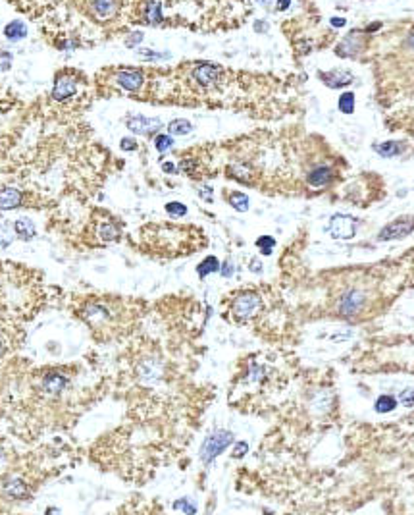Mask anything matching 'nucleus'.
<instances>
[{"instance_id":"1","label":"nucleus","mask_w":414,"mask_h":515,"mask_svg":"<svg viewBox=\"0 0 414 515\" xmlns=\"http://www.w3.org/2000/svg\"><path fill=\"white\" fill-rule=\"evenodd\" d=\"M233 442V434L229 430H214L201 446V459L206 465H210L220 455L226 452V448Z\"/></svg>"},{"instance_id":"2","label":"nucleus","mask_w":414,"mask_h":515,"mask_svg":"<svg viewBox=\"0 0 414 515\" xmlns=\"http://www.w3.org/2000/svg\"><path fill=\"white\" fill-rule=\"evenodd\" d=\"M356 228H358L356 218H352L349 214H335L331 216L327 230L335 239H352L356 234Z\"/></svg>"},{"instance_id":"3","label":"nucleus","mask_w":414,"mask_h":515,"mask_svg":"<svg viewBox=\"0 0 414 515\" xmlns=\"http://www.w3.org/2000/svg\"><path fill=\"white\" fill-rule=\"evenodd\" d=\"M414 232V218H401V220H395L387 226L383 228L379 234H377V239L379 241H389V239H401L406 238L408 234Z\"/></svg>"},{"instance_id":"4","label":"nucleus","mask_w":414,"mask_h":515,"mask_svg":"<svg viewBox=\"0 0 414 515\" xmlns=\"http://www.w3.org/2000/svg\"><path fill=\"white\" fill-rule=\"evenodd\" d=\"M193 77L202 87H212L222 77V68L214 66V64H201V66H197L193 70Z\"/></svg>"},{"instance_id":"5","label":"nucleus","mask_w":414,"mask_h":515,"mask_svg":"<svg viewBox=\"0 0 414 515\" xmlns=\"http://www.w3.org/2000/svg\"><path fill=\"white\" fill-rule=\"evenodd\" d=\"M127 127L133 131V133H139V135H149V133H154L162 127V122L158 118H145L141 114H135L127 120Z\"/></svg>"},{"instance_id":"6","label":"nucleus","mask_w":414,"mask_h":515,"mask_svg":"<svg viewBox=\"0 0 414 515\" xmlns=\"http://www.w3.org/2000/svg\"><path fill=\"white\" fill-rule=\"evenodd\" d=\"M258 309H260V297L256 293L241 295L237 301L233 303V314L237 318H251Z\"/></svg>"},{"instance_id":"7","label":"nucleus","mask_w":414,"mask_h":515,"mask_svg":"<svg viewBox=\"0 0 414 515\" xmlns=\"http://www.w3.org/2000/svg\"><path fill=\"white\" fill-rule=\"evenodd\" d=\"M116 83L129 93H135L145 83V74L141 70H122L116 74Z\"/></svg>"},{"instance_id":"8","label":"nucleus","mask_w":414,"mask_h":515,"mask_svg":"<svg viewBox=\"0 0 414 515\" xmlns=\"http://www.w3.org/2000/svg\"><path fill=\"white\" fill-rule=\"evenodd\" d=\"M77 93V83L74 77L70 76H58L56 77V83H54V89H52V99L58 102H64L68 99H72Z\"/></svg>"},{"instance_id":"9","label":"nucleus","mask_w":414,"mask_h":515,"mask_svg":"<svg viewBox=\"0 0 414 515\" xmlns=\"http://www.w3.org/2000/svg\"><path fill=\"white\" fill-rule=\"evenodd\" d=\"M362 49V35L358 31H352L351 35L341 41V45L337 47L339 56H354L356 52Z\"/></svg>"},{"instance_id":"10","label":"nucleus","mask_w":414,"mask_h":515,"mask_svg":"<svg viewBox=\"0 0 414 515\" xmlns=\"http://www.w3.org/2000/svg\"><path fill=\"white\" fill-rule=\"evenodd\" d=\"M320 79L326 83L327 87L337 89V87H345L352 81V74L351 72H343V70H335V72H326V74H320Z\"/></svg>"},{"instance_id":"11","label":"nucleus","mask_w":414,"mask_h":515,"mask_svg":"<svg viewBox=\"0 0 414 515\" xmlns=\"http://www.w3.org/2000/svg\"><path fill=\"white\" fill-rule=\"evenodd\" d=\"M22 205V191L16 188L0 189V211H12Z\"/></svg>"},{"instance_id":"12","label":"nucleus","mask_w":414,"mask_h":515,"mask_svg":"<svg viewBox=\"0 0 414 515\" xmlns=\"http://www.w3.org/2000/svg\"><path fill=\"white\" fill-rule=\"evenodd\" d=\"M360 305H362V295H360L358 291H349V293L341 299L339 309H341V313L345 314V316H352V314L358 313Z\"/></svg>"},{"instance_id":"13","label":"nucleus","mask_w":414,"mask_h":515,"mask_svg":"<svg viewBox=\"0 0 414 515\" xmlns=\"http://www.w3.org/2000/svg\"><path fill=\"white\" fill-rule=\"evenodd\" d=\"M91 10L99 20H110L116 14V0H91Z\"/></svg>"},{"instance_id":"14","label":"nucleus","mask_w":414,"mask_h":515,"mask_svg":"<svg viewBox=\"0 0 414 515\" xmlns=\"http://www.w3.org/2000/svg\"><path fill=\"white\" fill-rule=\"evenodd\" d=\"M66 386H68V378L64 375H58V373H51L43 380V390L47 394H60Z\"/></svg>"},{"instance_id":"15","label":"nucleus","mask_w":414,"mask_h":515,"mask_svg":"<svg viewBox=\"0 0 414 515\" xmlns=\"http://www.w3.org/2000/svg\"><path fill=\"white\" fill-rule=\"evenodd\" d=\"M14 230H16V236L20 239H24V241H31V239L37 236V228H35V224H33L29 218H20V220H16Z\"/></svg>"},{"instance_id":"16","label":"nucleus","mask_w":414,"mask_h":515,"mask_svg":"<svg viewBox=\"0 0 414 515\" xmlns=\"http://www.w3.org/2000/svg\"><path fill=\"white\" fill-rule=\"evenodd\" d=\"M333 176V172H331V168H327V166H318V168H314L312 172L308 174V184L314 186V188H322V186H326L329 184V180Z\"/></svg>"},{"instance_id":"17","label":"nucleus","mask_w":414,"mask_h":515,"mask_svg":"<svg viewBox=\"0 0 414 515\" xmlns=\"http://www.w3.org/2000/svg\"><path fill=\"white\" fill-rule=\"evenodd\" d=\"M4 35L6 39H10V41H20V39H24L27 35V27L24 22H20V20H16L12 24H8V26L4 27Z\"/></svg>"},{"instance_id":"18","label":"nucleus","mask_w":414,"mask_h":515,"mask_svg":"<svg viewBox=\"0 0 414 515\" xmlns=\"http://www.w3.org/2000/svg\"><path fill=\"white\" fill-rule=\"evenodd\" d=\"M162 20V6L156 0L147 2V10H145V22L147 24H158Z\"/></svg>"},{"instance_id":"19","label":"nucleus","mask_w":414,"mask_h":515,"mask_svg":"<svg viewBox=\"0 0 414 515\" xmlns=\"http://www.w3.org/2000/svg\"><path fill=\"white\" fill-rule=\"evenodd\" d=\"M99 236L102 241H116L120 238V226L116 222H104L99 230Z\"/></svg>"},{"instance_id":"20","label":"nucleus","mask_w":414,"mask_h":515,"mask_svg":"<svg viewBox=\"0 0 414 515\" xmlns=\"http://www.w3.org/2000/svg\"><path fill=\"white\" fill-rule=\"evenodd\" d=\"M216 270H220V261H218L216 257H206V259L199 264V268H197V272H199L201 278L208 276V274H212Z\"/></svg>"},{"instance_id":"21","label":"nucleus","mask_w":414,"mask_h":515,"mask_svg":"<svg viewBox=\"0 0 414 515\" xmlns=\"http://www.w3.org/2000/svg\"><path fill=\"white\" fill-rule=\"evenodd\" d=\"M374 149H376L377 154H381V156H395V154H399L402 151V147L399 143H395V141H387V143H381V145H374Z\"/></svg>"},{"instance_id":"22","label":"nucleus","mask_w":414,"mask_h":515,"mask_svg":"<svg viewBox=\"0 0 414 515\" xmlns=\"http://www.w3.org/2000/svg\"><path fill=\"white\" fill-rule=\"evenodd\" d=\"M14 234H16V230L10 222H0V249H6L12 243Z\"/></svg>"},{"instance_id":"23","label":"nucleus","mask_w":414,"mask_h":515,"mask_svg":"<svg viewBox=\"0 0 414 515\" xmlns=\"http://www.w3.org/2000/svg\"><path fill=\"white\" fill-rule=\"evenodd\" d=\"M374 407H376L377 413H389V411H393L397 407V400L393 396H379Z\"/></svg>"},{"instance_id":"24","label":"nucleus","mask_w":414,"mask_h":515,"mask_svg":"<svg viewBox=\"0 0 414 515\" xmlns=\"http://www.w3.org/2000/svg\"><path fill=\"white\" fill-rule=\"evenodd\" d=\"M227 201L229 205L233 207V209H237V211H247L249 209V197L245 195V193H239V191H233L229 197H227Z\"/></svg>"},{"instance_id":"25","label":"nucleus","mask_w":414,"mask_h":515,"mask_svg":"<svg viewBox=\"0 0 414 515\" xmlns=\"http://www.w3.org/2000/svg\"><path fill=\"white\" fill-rule=\"evenodd\" d=\"M191 129H193V126H191V122H187V120H174V122L168 126L170 135H187Z\"/></svg>"},{"instance_id":"26","label":"nucleus","mask_w":414,"mask_h":515,"mask_svg":"<svg viewBox=\"0 0 414 515\" xmlns=\"http://www.w3.org/2000/svg\"><path fill=\"white\" fill-rule=\"evenodd\" d=\"M339 110L343 114H351L354 110V95L352 93H343L339 97Z\"/></svg>"},{"instance_id":"27","label":"nucleus","mask_w":414,"mask_h":515,"mask_svg":"<svg viewBox=\"0 0 414 515\" xmlns=\"http://www.w3.org/2000/svg\"><path fill=\"white\" fill-rule=\"evenodd\" d=\"M6 492H8L10 496H14V498H22V496L27 492V488L22 480H18V478H16V480H12V482H8V484H6Z\"/></svg>"},{"instance_id":"28","label":"nucleus","mask_w":414,"mask_h":515,"mask_svg":"<svg viewBox=\"0 0 414 515\" xmlns=\"http://www.w3.org/2000/svg\"><path fill=\"white\" fill-rule=\"evenodd\" d=\"M166 213L170 214V216L181 218V216H185V214H187V207H185L183 203L172 201V203H168V205H166Z\"/></svg>"},{"instance_id":"29","label":"nucleus","mask_w":414,"mask_h":515,"mask_svg":"<svg viewBox=\"0 0 414 515\" xmlns=\"http://www.w3.org/2000/svg\"><path fill=\"white\" fill-rule=\"evenodd\" d=\"M274 245H276V239L270 238V236H262V238L256 239V247L262 251V255H270Z\"/></svg>"},{"instance_id":"30","label":"nucleus","mask_w":414,"mask_h":515,"mask_svg":"<svg viewBox=\"0 0 414 515\" xmlns=\"http://www.w3.org/2000/svg\"><path fill=\"white\" fill-rule=\"evenodd\" d=\"M154 145H156V151L158 152H166V151H170V149H172L174 139L170 137V135H156Z\"/></svg>"},{"instance_id":"31","label":"nucleus","mask_w":414,"mask_h":515,"mask_svg":"<svg viewBox=\"0 0 414 515\" xmlns=\"http://www.w3.org/2000/svg\"><path fill=\"white\" fill-rule=\"evenodd\" d=\"M399 402H401L404 407H414V388H406L404 392H401Z\"/></svg>"},{"instance_id":"32","label":"nucleus","mask_w":414,"mask_h":515,"mask_svg":"<svg viewBox=\"0 0 414 515\" xmlns=\"http://www.w3.org/2000/svg\"><path fill=\"white\" fill-rule=\"evenodd\" d=\"M174 509H183L185 513H195V511H197V507H195L193 503H189L187 498H183V500H179V502L174 503Z\"/></svg>"},{"instance_id":"33","label":"nucleus","mask_w":414,"mask_h":515,"mask_svg":"<svg viewBox=\"0 0 414 515\" xmlns=\"http://www.w3.org/2000/svg\"><path fill=\"white\" fill-rule=\"evenodd\" d=\"M12 64V54L6 51H0V70H8Z\"/></svg>"},{"instance_id":"34","label":"nucleus","mask_w":414,"mask_h":515,"mask_svg":"<svg viewBox=\"0 0 414 515\" xmlns=\"http://www.w3.org/2000/svg\"><path fill=\"white\" fill-rule=\"evenodd\" d=\"M247 452H249V444L247 442H239L237 446H235V450H233V457H243Z\"/></svg>"},{"instance_id":"35","label":"nucleus","mask_w":414,"mask_h":515,"mask_svg":"<svg viewBox=\"0 0 414 515\" xmlns=\"http://www.w3.org/2000/svg\"><path fill=\"white\" fill-rule=\"evenodd\" d=\"M122 149L124 151H135L137 149V143H135V139H122Z\"/></svg>"},{"instance_id":"36","label":"nucleus","mask_w":414,"mask_h":515,"mask_svg":"<svg viewBox=\"0 0 414 515\" xmlns=\"http://www.w3.org/2000/svg\"><path fill=\"white\" fill-rule=\"evenodd\" d=\"M220 268H222L220 272H222V276H224V278H229L231 274H233V264L229 263V261H227V263H224V266H220Z\"/></svg>"},{"instance_id":"37","label":"nucleus","mask_w":414,"mask_h":515,"mask_svg":"<svg viewBox=\"0 0 414 515\" xmlns=\"http://www.w3.org/2000/svg\"><path fill=\"white\" fill-rule=\"evenodd\" d=\"M141 39H143V33L139 31V33H135L133 37H129L127 39V47H135L137 43H141Z\"/></svg>"},{"instance_id":"38","label":"nucleus","mask_w":414,"mask_h":515,"mask_svg":"<svg viewBox=\"0 0 414 515\" xmlns=\"http://www.w3.org/2000/svg\"><path fill=\"white\" fill-rule=\"evenodd\" d=\"M212 189L210 188H202L201 189V197L202 199H206V201H212V193H210Z\"/></svg>"},{"instance_id":"39","label":"nucleus","mask_w":414,"mask_h":515,"mask_svg":"<svg viewBox=\"0 0 414 515\" xmlns=\"http://www.w3.org/2000/svg\"><path fill=\"white\" fill-rule=\"evenodd\" d=\"M289 4H291V0H277V10H279V12L287 10Z\"/></svg>"},{"instance_id":"40","label":"nucleus","mask_w":414,"mask_h":515,"mask_svg":"<svg viewBox=\"0 0 414 515\" xmlns=\"http://www.w3.org/2000/svg\"><path fill=\"white\" fill-rule=\"evenodd\" d=\"M162 170H164V172H176L177 168H176V164L166 162V164H162Z\"/></svg>"},{"instance_id":"41","label":"nucleus","mask_w":414,"mask_h":515,"mask_svg":"<svg viewBox=\"0 0 414 515\" xmlns=\"http://www.w3.org/2000/svg\"><path fill=\"white\" fill-rule=\"evenodd\" d=\"M331 26H333V27H343V26H345V20H343V18H333V20H331Z\"/></svg>"},{"instance_id":"42","label":"nucleus","mask_w":414,"mask_h":515,"mask_svg":"<svg viewBox=\"0 0 414 515\" xmlns=\"http://www.w3.org/2000/svg\"><path fill=\"white\" fill-rule=\"evenodd\" d=\"M408 45L414 49V29H412V33H410V37H408Z\"/></svg>"},{"instance_id":"43","label":"nucleus","mask_w":414,"mask_h":515,"mask_svg":"<svg viewBox=\"0 0 414 515\" xmlns=\"http://www.w3.org/2000/svg\"><path fill=\"white\" fill-rule=\"evenodd\" d=\"M377 27H379V24H372V26L368 27V31H370V33H372V31H374V29H377Z\"/></svg>"},{"instance_id":"44","label":"nucleus","mask_w":414,"mask_h":515,"mask_svg":"<svg viewBox=\"0 0 414 515\" xmlns=\"http://www.w3.org/2000/svg\"><path fill=\"white\" fill-rule=\"evenodd\" d=\"M258 2H260V4H270L272 0H258Z\"/></svg>"},{"instance_id":"45","label":"nucleus","mask_w":414,"mask_h":515,"mask_svg":"<svg viewBox=\"0 0 414 515\" xmlns=\"http://www.w3.org/2000/svg\"><path fill=\"white\" fill-rule=\"evenodd\" d=\"M0 355H2V341H0Z\"/></svg>"}]
</instances>
